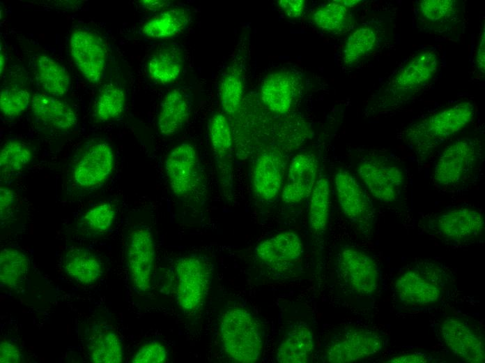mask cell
Wrapping results in <instances>:
<instances>
[{
	"label": "cell",
	"instance_id": "1f68e13d",
	"mask_svg": "<svg viewBox=\"0 0 485 363\" xmlns=\"http://www.w3.org/2000/svg\"><path fill=\"white\" fill-rule=\"evenodd\" d=\"M29 269V260L22 251L12 247L1 249L0 254V281L8 289L20 288Z\"/></svg>",
	"mask_w": 485,
	"mask_h": 363
},
{
	"label": "cell",
	"instance_id": "4fadbf2b",
	"mask_svg": "<svg viewBox=\"0 0 485 363\" xmlns=\"http://www.w3.org/2000/svg\"><path fill=\"white\" fill-rule=\"evenodd\" d=\"M385 339L370 329L353 327L334 336L328 344L323 361L348 363L374 357L382 351Z\"/></svg>",
	"mask_w": 485,
	"mask_h": 363
},
{
	"label": "cell",
	"instance_id": "5bb4252c",
	"mask_svg": "<svg viewBox=\"0 0 485 363\" xmlns=\"http://www.w3.org/2000/svg\"><path fill=\"white\" fill-rule=\"evenodd\" d=\"M334 187L343 214L362 233L369 234L376 222V209L360 183L341 168L334 175Z\"/></svg>",
	"mask_w": 485,
	"mask_h": 363
},
{
	"label": "cell",
	"instance_id": "44dd1931",
	"mask_svg": "<svg viewBox=\"0 0 485 363\" xmlns=\"http://www.w3.org/2000/svg\"><path fill=\"white\" fill-rule=\"evenodd\" d=\"M286 163L283 156L275 151L261 154L252 171V186L256 195L265 201H270L278 195L282 187Z\"/></svg>",
	"mask_w": 485,
	"mask_h": 363
},
{
	"label": "cell",
	"instance_id": "cb8c5ba5",
	"mask_svg": "<svg viewBox=\"0 0 485 363\" xmlns=\"http://www.w3.org/2000/svg\"><path fill=\"white\" fill-rule=\"evenodd\" d=\"M298 91L295 77L290 73L278 71L270 73L263 80L260 96L269 110L284 114L291 108Z\"/></svg>",
	"mask_w": 485,
	"mask_h": 363
},
{
	"label": "cell",
	"instance_id": "5b68a950",
	"mask_svg": "<svg viewBox=\"0 0 485 363\" xmlns=\"http://www.w3.org/2000/svg\"><path fill=\"white\" fill-rule=\"evenodd\" d=\"M164 171L171 191L178 198L199 202L206 198L204 171L193 145L183 142L171 150L165 159Z\"/></svg>",
	"mask_w": 485,
	"mask_h": 363
},
{
	"label": "cell",
	"instance_id": "7a4b0ae2",
	"mask_svg": "<svg viewBox=\"0 0 485 363\" xmlns=\"http://www.w3.org/2000/svg\"><path fill=\"white\" fill-rule=\"evenodd\" d=\"M219 334L225 355L233 362L259 361L264 347L263 331L259 320L243 307L228 309L220 321Z\"/></svg>",
	"mask_w": 485,
	"mask_h": 363
},
{
	"label": "cell",
	"instance_id": "2e32d148",
	"mask_svg": "<svg viewBox=\"0 0 485 363\" xmlns=\"http://www.w3.org/2000/svg\"><path fill=\"white\" fill-rule=\"evenodd\" d=\"M70 51L82 75L92 84L100 82L107 60V49L102 39L89 31L75 30L70 36Z\"/></svg>",
	"mask_w": 485,
	"mask_h": 363
},
{
	"label": "cell",
	"instance_id": "8d00e7d4",
	"mask_svg": "<svg viewBox=\"0 0 485 363\" xmlns=\"http://www.w3.org/2000/svg\"><path fill=\"white\" fill-rule=\"evenodd\" d=\"M125 104V94L120 87L113 84L104 85L95 104V115L101 121L116 119L123 113Z\"/></svg>",
	"mask_w": 485,
	"mask_h": 363
},
{
	"label": "cell",
	"instance_id": "4316f807",
	"mask_svg": "<svg viewBox=\"0 0 485 363\" xmlns=\"http://www.w3.org/2000/svg\"><path fill=\"white\" fill-rule=\"evenodd\" d=\"M62 266L65 273L83 285L97 282L102 276L103 268L100 259L91 250L73 247L64 255Z\"/></svg>",
	"mask_w": 485,
	"mask_h": 363
},
{
	"label": "cell",
	"instance_id": "e0dca14e",
	"mask_svg": "<svg viewBox=\"0 0 485 363\" xmlns=\"http://www.w3.org/2000/svg\"><path fill=\"white\" fill-rule=\"evenodd\" d=\"M114 167L111 147L100 142L88 147L80 156L72 169V178L81 189L91 190L105 183Z\"/></svg>",
	"mask_w": 485,
	"mask_h": 363
},
{
	"label": "cell",
	"instance_id": "e575fe53",
	"mask_svg": "<svg viewBox=\"0 0 485 363\" xmlns=\"http://www.w3.org/2000/svg\"><path fill=\"white\" fill-rule=\"evenodd\" d=\"M116 209L109 202L95 205L81 218L79 231L87 237H97L108 232L116 218Z\"/></svg>",
	"mask_w": 485,
	"mask_h": 363
},
{
	"label": "cell",
	"instance_id": "52a82bcc",
	"mask_svg": "<svg viewBox=\"0 0 485 363\" xmlns=\"http://www.w3.org/2000/svg\"><path fill=\"white\" fill-rule=\"evenodd\" d=\"M482 156L480 142L463 137L448 145L437 158L433 182L440 187L450 188L467 180L477 170Z\"/></svg>",
	"mask_w": 485,
	"mask_h": 363
},
{
	"label": "cell",
	"instance_id": "f546056e",
	"mask_svg": "<svg viewBox=\"0 0 485 363\" xmlns=\"http://www.w3.org/2000/svg\"><path fill=\"white\" fill-rule=\"evenodd\" d=\"M183 68L181 51L176 47H166L153 54L148 63V73L155 82L168 84L180 77Z\"/></svg>",
	"mask_w": 485,
	"mask_h": 363
},
{
	"label": "cell",
	"instance_id": "f35d334b",
	"mask_svg": "<svg viewBox=\"0 0 485 363\" xmlns=\"http://www.w3.org/2000/svg\"><path fill=\"white\" fill-rule=\"evenodd\" d=\"M29 91L19 87H8L0 93V110L6 117L15 118L25 111L30 103Z\"/></svg>",
	"mask_w": 485,
	"mask_h": 363
},
{
	"label": "cell",
	"instance_id": "7bdbcfd3",
	"mask_svg": "<svg viewBox=\"0 0 485 363\" xmlns=\"http://www.w3.org/2000/svg\"><path fill=\"white\" fill-rule=\"evenodd\" d=\"M15 203L14 192L9 188L1 186L0 188V214L1 221H4L10 215Z\"/></svg>",
	"mask_w": 485,
	"mask_h": 363
},
{
	"label": "cell",
	"instance_id": "60d3db41",
	"mask_svg": "<svg viewBox=\"0 0 485 363\" xmlns=\"http://www.w3.org/2000/svg\"><path fill=\"white\" fill-rule=\"evenodd\" d=\"M23 360L19 348L12 342L3 340L0 344V362L1 363H16Z\"/></svg>",
	"mask_w": 485,
	"mask_h": 363
},
{
	"label": "cell",
	"instance_id": "ab89813d",
	"mask_svg": "<svg viewBox=\"0 0 485 363\" xmlns=\"http://www.w3.org/2000/svg\"><path fill=\"white\" fill-rule=\"evenodd\" d=\"M168 360L165 346L157 341L142 345L132 359L134 363H164Z\"/></svg>",
	"mask_w": 485,
	"mask_h": 363
},
{
	"label": "cell",
	"instance_id": "d4e9b609",
	"mask_svg": "<svg viewBox=\"0 0 485 363\" xmlns=\"http://www.w3.org/2000/svg\"><path fill=\"white\" fill-rule=\"evenodd\" d=\"M245 59L237 54L222 73L219 95L222 108L226 114H233L239 109L245 88Z\"/></svg>",
	"mask_w": 485,
	"mask_h": 363
},
{
	"label": "cell",
	"instance_id": "ac0fdd59",
	"mask_svg": "<svg viewBox=\"0 0 485 363\" xmlns=\"http://www.w3.org/2000/svg\"><path fill=\"white\" fill-rule=\"evenodd\" d=\"M208 131L222 192L226 197L232 196L233 193L232 134L226 116L221 113L213 114L209 119Z\"/></svg>",
	"mask_w": 485,
	"mask_h": 363
},
{
	"label": "cell",
	"instance_id": "9a60e30c",
	"mask_svg": "<svg viewBox=\"0 0 485 363\" xmlns=\"http://www.w3.org/2000/svg\"><path fill=\"white\" fill-rule=\"evenodd\" d=\"M254 254L268 272L284 273L300 261L304 246L297 233L284 231L261 242L254 248Z\"/></svg>",
	"mask_w": 485,
	"mask_h": 363
},
{
	"label": "cell",
	"instance_id": "ee69618b",
	"mask_svg": "<svg viewBox=\"0 0 485 363\" xmlns=\"http://www.w3.org/2000/svg\"><path fill=\"white\" fill-rule=\"evenodd\" d=\"M277 2L283 12L290 17H300L306 4L304 0H279Z\"/></svg>",
	"mask_w": 485,
	"mask_h": 363
},
{
	"label": "cell",
	"instance_id": "277c9868",
	"mask_svg": "<svg viewBox=\"0 0 485 363\" xmlns=\"http://www.w3.org/2000/svg\"><path fill=\"white\" fill-rule=\"evenodd\" d=\"M213 270V264L203 254L183 255L174 262L172 294L185 314L194 316L202 309L211 287Z\"/></svg>",
	"mask_w": 485,
	"mask_h": 363
},
{
	"label": "cell",
	"instance_id": "6da1fadb",
	"mask_svg": "<svg viewBox=\"0 0 485 363\" xmlns=\"http://www.w3.org/2000/svg\"><path fill=\"white\" fill-rule=\"evenodd\" d=\"M452 288V276L443 265L423 260L401 272L394 283L393 295L400 309L427 311L441 305Z\"/></svg>",
	"mask_w": 485,
	"mask_h": 363
},
{
	"label": "cell",
	"instance_id": "d590c367",
	"mask_svg": "<svg viewBox=\"0 0 485 363\" xmlns=\"http://www.w3.org/2000/svg\"><path fill=\"white\" fill-rule=\"evenodd\" d=\"M377 42L375 30L369 26H362L353 31L348 37L343 50V61L352 66L368 55L374 49Z\"/></svg>",
	"mask_w": 485,
	"mask_h": 363
},
{
	"label": "cell",
	"instance_id": "603a6c76",
	"mask_svg": "<svg viewBox=\"0 0 485 363\" xmlns=\"http://www.w3.org/2000/svg\"><path fill=\"white\" fill-rule=\"evenodd\" d=\"M314 348L313 331L307 323L299 321L284 334L277 349L276 360L280 363H309Z\"/></svg>",
	"mask_w": 485,
	"mask_h": 363
},
{
	"label": "cell",
	"instance_id": "9c48e42d",
	"mask_svg": "<svg viewBox=\"0 0 485 363\" xmlns=\"http://www.w3.org/2000/svg\"><path fill=\"white\" fill-rule=\"evenodd\" d=\"M430 235L453 245L476 242L484 232V218L481 212L461 207L432 215L423 223Z\"/></svg>",
	"mask_w": 485,
	"mask_h": 363
},
{
	"label": "cell",
	"instance_id": "b9f144b4",
	"mask_svg": "<svg viewBox=\"0 0 485 363\" xmlns=\"http://www.w3.org/2000/svg\"><path fill=\"white\" fill-rule=\"evenodd\" d=\"M386 362L392 363H426L437 362V359L426 353L415 352L397 355L387 360Z\"/></svg>",
	"mask_w": 485,
	"mask_h": 363
},
{
	"label": "cell",
	"instance_id": "484cf974",
	"mask_svg": "<svg viewBox=\"0 0 485 363\" xmlns=\"http://www.w3.org/2000/svg\"><path fill=\"white\" fill-rule=\"evenodd\" d=\"M86 350L92 362L120 363L123 360V349L117 334L102 325L89 328L86 337Z\"/></svg>",
	"mask_w": 485,
	"mask_h": 363
},
{
	"label": "cell",
	"instance_id": "7c38bea8",
	"mask_svg": "<svg viewBox=\"0 0 485 363\" xmlns=\"http://www.w3.org/2000/svg\"><path fill=\"white\" fill-rule=\"evenodd\" d=\"M155 260V245L151 231L144 225L135 227L127 239L125 260L130 283L138 292H146L151 288Z\"/></svg>",
	"mask_w": 485,
	"mask_h": 363
},
{
	"label": "cell",
	"instance_id": "836d02e7",
	"mask_svg": "<svg viewBox=\"0 0 485 363\" xmlns=\"http://www.w3.org/2000/svg\"><path fill=\"white\" fill-rule=\"evenodd\" d=\"M33 158L30 147L22 142H6L0 151V175L1 179L9 180L18 175Z\"/></svg>",
	"mask_w": 485,
	"mask_h": 363
},
{
	"label": "cell",
	"instance_id": "83f0119b",
	"mask_svg": "<svg viewBox=\"0 0 485 363\" xmlns=\"http://www.w3.org/2000/svg\"><path fill=\"white\" fill-rule=\"evenodd\" d=\"M191 20V13L187 9L174 7L162 10L150 18L144 24L141 31L151 38H170L185 30Z\"/></svg>",
	"mask_w": 485,
	"mask_h": 363
},
{
	"label": "cell",
	"instance_id": "3957f363",
	"mask_svg": "<svg viewBox=\"0 0 485 363\" xmlns=\"http://www.w3.org/2000/svg\"><path fill=\"white\" fill-rule=\"evenodd\" d=\"M475 114L472 103H457L410 126L404 139L417 156L424 159L442 142L469 125Z\"/></svg>",
	"mask_w": 485,
	"mask_h": 363
},
{
	"label": "cell",
	"instance_id": "f6af8a7d",
	"mask_svg": "<svg viewBox=\"0 0 485 363\" xmlns=\"http://www.w3.org/2000/svg\"><path fill=\"white\" fill-rule=\"evenodd\" d=\"M485 35L484 26L481 31L476 52V66L481 74H484L485 70Z\"/></svg>",
	"mask_w": 485,
	"mask_h": 363
},
{
	"label": "cell",
	"instance_id": "8992f818",
	"mask_svg": "<svg viewBox=\"0 0 485 363\" xmlns=\"http://www.w3.org/2000/svg\"><path fill=\"white\" fill-rule=\"evenodd\" d=\"M334 270L341 286L354 295L371 297L380 288L378 264L369 255L355 247L344 246L338 250Z\"/></svg>",
	"mask_w": 485,
	"mask_h": 363
},
{
	"label": "cell",
	"instance_id": "f1b7e54d",
	"mask_svg": "<svg viewBox=\"0 0 485 363\" xmlns=\"http://www.w3.org/2000/svg\"><path fill=\"white\" fill-rule=\"evenodd\" d=\"M309 226L314 237L325 234L330 215V184L327 177L320 174L309 195Z\"/></svg>",
	"mask_w": 485,
	"mask_h": 363
},
{
	"label": "cell",
	"instance_id": "30bf717a",
	"mask_svg": "<svg viewBox=\"0 0 485 363\" xmlns=\"http://www.w3.org/2000/svg\"><path fill=\"white\" fill-rule=\"evenodd\" d=\"M357 173L369 193L378 201L390 204L401 197L405 186V175L399 164L384 156L362 158Z\"/></svg>",
	"mask_w": 485,
	"mask_h": 363
},
{
	"label": "cell",
	"instance_id": "4dcf8cb0",
	"mask_svg": "<svg viewBox=\"0 0 485 363\" xmlns=\"http://www.w3.org/2000/svg\"><path fill=\"white\" fill-rule=\"evenodd\" d=\"M36 77L44 92L58 97L66 94L70 85L66 69L52 57L40 55L36 63Z\"/></svg>",
	"mask_w": 485,
	"mask_h": 363
},
{
	"label": "cell",
	"instance_id": "7dc6e473",
	"mask_svg": "<svg viewBox=\"0 0 485 363\" xmlns=\"http://www.w3.org/2000/svg\"><path fill=\"white\" fill-rule=\"evenodd\" d=\"M338 1L346 7L353 6L358 4L360 2H361L360 1Z\"/></svg>",
	"mask_w": 485,
	"mask_h": 363
},
{
	"label": "cell",
	"instance_id": "ffe728a7",
	"mask_svg": "<svg viewBox=\"0 0 485 363\" xmlns=\"http://www.w3.org/2000/svg\"><path fill=\"white\" fill-rule=\"evenodd\" d=\"M190 91L183 87L170 89L164 96L159 110L157 125L164 136L179 133L188 121L192 108Z\"/></svg>",
	"mask_w": 485,
	"mask_h": 363
},
{
	"label": "cell",
	"instance_id": "d6986e66",
	"mask_svg": "<svg viewBox=\"0 0 485 363\" xmlns=\"http://www.w3.org/2000/svg\"><path fill=\"white\" fill-rule=\"evenodd\" d=\"M318 161L314 154H299L289 165L282 191L284 203H297L309 197L317 179Z\"/></svg>",
	"mask_w": 485,
	"mask_h": 363
},
{
	"label": "cell",
	"instance_id": "7402d4cb",
	"mask_svg": "<svg viewBox=\"0 0 485 363\" xmlns=\"http://www.w3.org/2000/svg\"><path fill=\"white\" fill-rule=\"evenodd\" d=\"M31 105L35 118L41 124L59 131H68L77 123V114L66 101L45 92L34 93Z\"/></svg>",
	"mask_w": 485,
	"mask_h": 363
},
{
	"label": "cell",
	"instance_id": "bcb514c9",
	"mask_svg": "<svg viewBox=\"0 0 485 363\" xmlns=\"http://www.w3.org/2000/svg\"><path fill=\"white\" fill-rule=\"evenodd\" d=\"M140 2L143 8L152 11L164 10L171 5V3L168 1L143 0Z\"/></svg>",
	"mask_w": 485,
	"mask_h": 363
},
{
	"label": "cell",
	"instance_id": "8fae6325",
	"mask_svg": "<svg viewBox=\"0 0 485 363\" xmlns=\"http://www.w3.org/2000/svg\"><path fill=\"white\" fill-rule=\"evenodd\" d=\"M436 328L442 343L463 362H484V337L475 323L465 316L451 315L442 318Z\"/></svg>",
	"mask_w": 485,
	"mask_h": 363
},
{
	"label": "cell",
	"instance_id": "ba28073f",
	"mask_svg": "<svg viewBox=\"0 0 485 363\" xmlns=\"http://www.w3.org/2000/svg\"><path fill=\"white\" fill-rule=\"evenodd\" d=\"M438 68V57L432 50L414 55L392 77L385 86L383 107L393 108L403 104L422 87L430 83Z\"/></svg>",
	"mask_w": 485,
	"mask_h": 363
},
{
	"label": "cell",
	"instance_id": "74e56055",
	"mask_svg": "<svg viewBox=\"0 0 485 363\" xmlns=\"http://www.w3.org/2000/svg\"><path fill=\"white\" fill-rule=\"evenodd\" d=\"M418 15L431 24L442 25L453 21L458 15L454 0H422L417 4Z\"/></svg>",
	"mask_w": 485,
	"mask_h": 363
},
{
	"label": "cell",
	"instance_id": "d6a6232c",
	"mask_svg": "<svg viewBox=\"0 0 485 363\" xmlns=\"http://www.w3.org/2000/svg\"><path fill=\"white\" fill-rule=\"evenodd\" d=\"M348 8L338 1L318 6L313 13V21L321 30L331 34L346 31L352 24Z\"/></svg>",
	"mask_w": 485,
	"mask_h": 363
}]
</instances>
